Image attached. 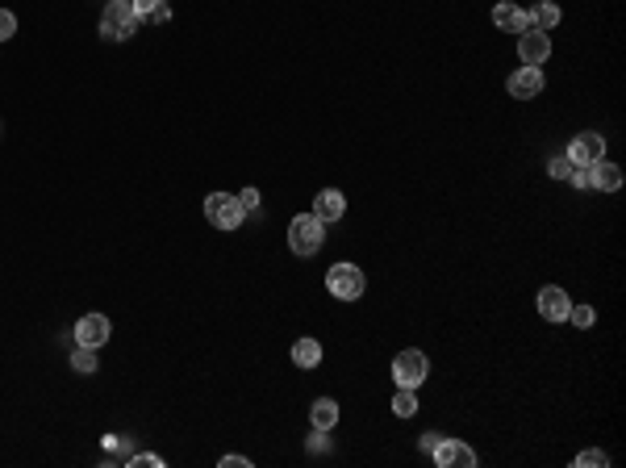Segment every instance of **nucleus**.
<instances>
[{"label":"nucleus","mask_w":626,"mask_h":468,"mask_svg":"<svg viewBox=\"0 0 626 468\" xmlns=\"http://www.w3.org/2000/svg\"><path fill=\"white\" fill-rule=\"evenodd\" d=\"M321 243H326V221H318L313 213H301V218L288 221V251L309 260V255H318Z\"/></svg>","instance_id":"f257e3e1"},{"label":"nucleus","mask_w":626,"mask_h":468,"mask_svg":"<svg viewBox=\"0 0 626 468\" xmlns=\"http://www.w3.org/2000/svg\"><path fill=\"white\" fill-rule=\"evenodd\" d=\"M138 13L129 9V0H109L104 4V13H101V38L104 42H126V38H134L138 34Z\"/></svg>","instance_id":"f03ea898"},{"label":"nucleus","mask_w":626,"mask_h":468,"mask_svg":"<svg viewBox=\"0 0 626 468\" xmlns=\"http://www.w3.org/2000/svg\"><path fill=\"white\" fill-rule=\"evenodd\" d=\"M326 288H330L334 301H359L368 293V280L359 272L355 263H330V272H326Z\"/></svg>","instance_id":"7ed1b4c3"},{"label":"nucleus","mask_w":626,"mask_h":468,"mask_svg":"<svg viewBox=\"0 0 626 468\" xmlns=\"http://www.w3.org/2000/svg\"><path fill=\"white\" fill-rule=\"evenodd\" d=\"M204 218H209V226H218V230H238L246 221V209L238 205L234 193H209L204 196Z\"/></svg>","instance_id":"20e7f679"},{"label":"nucleus","mask_w":626,"mask_h":468,"mask_svg":"<svg viewBox=\"0 0 626 468\" xmlns=\"http://www.w3.org/2000/svg\"><path fill=\"white\" fill-rule=\"evenodd\" d=\"M426 377H430V360H426V351L409 347V351H396V355H393V380H396V385L418 389Z\"/></svg>","instance_id":"39448f33"},{"label":"nucleus","mask_w":626,"mask_h":468,"mask_svg":"<svg viewBox=\"0 0 626 468\" xmlns=\"http://www.w3.org/2000/svg\"><path fill=\"white\" fill-rule=\"evenodd\" d=\"M535 305H538V318H543V322H568L572 297H568V288H560V285H543Z\"/></svg>","instance_id":"423d86ee"},{"label":"nucleus","mask_w":626,"mask_h":468,"mask_svg":"<svg viewBox=\"0 0 626 468\" xmlns=\"http://www.w3.org/2000/svg\"><path fill=\"white\" fill-rule=\"evenodd\" d=\"M109 335H113V322H109L104 313H84V318L76 322V343L79 347L101 351L104 343H109Z\"/></svg>","instance_id":"0eeeda50"},{"label":"nucleus","mask_w":626,"mask_h":468,"mask_svg":"<svg viewBox=\"0 0 626 468\" xmlns=\"http://www.w3.org/2000/svg\"><path fill=\"white\" fill-rule=\"evenodd\" d=\"M568 159H572L576 168L597 163V159H605V138H601L597 130H580L572 143H568Z\"/></svg>","instance_id":"6e6552de"},{"label":"nucleus","mask_w":626,"mask_h":468,"mask_svg":"<svg viewBox=\"0 0 626 468\" xmlns=\"http://www.w3.org/2000/svg\"><path fill=\"white\" fill-rule=\"evenodd\" d=\"M518 59H522V67H543L551 59V38L543 29H522L518 34Z\"/></svg>","instance_id":"1a4fd4ad"},{"label":"nucleus","mask_w":626,"mask_h":468,"mask_svg":"<svg viewBox=\"0 0 626 468\" xmlns=\"http://www.w3.org/2000/svg\"><path fill=\"white\" fill-rule=\"evenodd\" d=\"M505 92L513 101H535L543 92V67H518L510 79H505Z\"/></svg>","instance_id":"9d476101"},{"label":"nucleus","mask_w":626,"mask_h":468,"mask_svg":"<svg viewBox=\"0 0 626 468\" xmlns=\"http://www.w3.org/2000/svg\"><path fill=\"white\" fill-rule=\"evenodd\" d=\"M430 455H435V464H438V468H472V464H476V452H472V447H468V443H460V439H447V435L438 439V447H435Z\"/></svg>","instance_id":"9b49d317"},{"label":"nucleus","mask_w":626,"mask_h":468,"mask_svg":"<svg viewBox=\"0 0 626 468\" xmlns=\"http://www.w3.org/2000/svg\"><path fill=\"white\" fill-rule=\"evenodd\" d=\"M588 188H601V193H618L622 188V168L610 163V159H597L588 163Z\"/></svg>","instance_id":"f8f14e48"},{"label":"nucleus","mask_w":626,"mask_h":468,"mask_svg":"<svg viewBox=\"0 0 626 468\" xmlns=\"http://www.w3.org/2000/svg\"><path fill=\"white\" fill-rule=\"evenodd\" d=\"M343 213H346V196L338 193V188H321V193L313 196V218L318 221L330 226V221H338Z\"/></svg>","instance_id":"ddd939ff"},{"label":"nucleus","mask_w":626,"mask_h":468,"mask_svg":"<svg viewBox=\"0 0 626 468\" xmlns=\"http://www.w3.org/2000/svg\"><path fill=\"white\" fill-rule=\"evenodd\" d=\"M493 26H497L501 34H522L526 29V9L522 4H513V0H501V4H493Z\"/></svg>","instance_id":"4468645a"},{"label":"nucleus","mask_w":626,"mask_h":468,"mask_svg":"<svg viewBox=\"0 0 626 468\" xmlns=\"http://www.w3.org/2000/svg\"><path fill=\"white\" fill-rule=\"evenodd\" d=\"M560 4H551V0H538L535 9H526V29H543V34H547V29H555L560 26Z\"/></svg>","instance_id":"2eb2a0df"},{"label":"nucleus","mask_w":626,"mask_h":468,"mask_svg":"<svg viewBox=\"0 0 626 468\" xmlns=\"http://www.w3.org/2000/svg\"><path fill=\"white\" fill-rule=\"evenodd\" d=\"M309 422H313V430H334L338 427V402L334 397H318L309 405Z\"/></svg>","instance_id":"dca6fc26"},{"label":"nucleus","mask_w":626,"mask_h":468,"mask_svg":"<svg viewBox=\"0 0 626 468\" xmlns=\"http://www.w3.org/2000/svg\"><path fill=\"white\" fill-rule=\"evenodd\" d=\"M129 9L138 13V21H154V26L171 21V4L167 0H129Z\"/></svg>","instance_id":"f3484780"},{"label":"nucleus","mask_w":626,"mask_h":468,"mask_svg":"<svg viewBox=\"0 0 626 468\" xmlns=\"http://www.w3.org/2000/svg\"><path fill=\"white\" fill-rule=\"evenodd\" d=\"M293 364L305 368V372L321 364V343H318V338H296V343H293Z\"/></svg>","instance_id":"a211bd4d"},{"label":"nucleus","mask_w":626,"mask_h":468,"mask_svg":"<svg viewBox=\"0 0 626 468\" xmlns=\"http://www.w3.org/2000/svg\"><path fill=\"white\" fill-rule=\"evenodd\" d=\"M393 414H396V418H413V414H418V393L405 389V385H396V393H393Z\"/></svg>","instance_id":"6ab92c4d"},{"label":"nucleus","mask_w":626,"mask_h":468,"mask_svg":"<svg viewBox=\"0 0 626 468\" xmlns=\"http://www.w3.org/2000/svg\"><path fill=\"white\" fill-rule=\"evenodd\" d=\"M71 368H76L79 377L96 372V351H92V347H79V343H76V351H71Z\"/></svg>","instance_id":"aec40b11"},{"label":"nucleus","mask_w":626,"mask_h":468,"mask_svg":"<svg viewBox=\"0 0 626 468\" xmlns=\"http://www.w3.org/2000/svg\"><path fill=\"white\" fill-rule=\"evenodd\" d=\"M568 322L580 326V330H588V326L597 322V313H593V305H576V301H572V310H568Z\"/></svg>","instance_id":"412c9836"},{"label":"nucleus","mask_w":626,"mask_h":468,"mask_svg":"<svg viewBox=\"0 0 626 468\" xmlns=\"http://www.w3.org/2000/svg\"><path fill=\"white\" fill-rule=\"evenodd\" d=\"M610 464V455L601 452V447H588V452L576 455V468H605Z\"/></svg>","instance_id":"4be33fe9"},{"label":"nucleus","mask_w":626,"mask_h":468,"mask_svg":"<svg viewBox=\"0 0 626 468\" xmlns=\"http://www.w3.org/2000/svg\"><path fill=\"white\" fill-rule=\"evenodd\" d=\"M547 171L555 176V180H568V171H572V159H568V155H555V159L547 163Z\"/></svg>","instance_id":"5701e85b"},{"label":"nucleus","mask_w":626,"mask_h":468,"mask_svg":"<svg viewBox=\"0 0 626 468\" xmlns=\"http://www.w3.org/2000/svg\"><path fill=\"white\" fill-rule=\"evenodd\" d=\"M17 34V17L9 9H0V42H9Z\"/></svg>","instance_id":"b1692460"},{"label":"nucleus","mask_w":626,"mask_h":468,"mask_svg":"<svg viewBox=\"0 0 626 468\" xmlns=\"http://www.w3.org/2000/svg\"><path fill=\"white\" fill-rule=\"evenodd\" d=\"M238 205H243L246 213H259V188H243V193H238Z\"/></svg>","instance_id":"393cba45"},{"label":"nucleus","mask_w":626,"mask_h":468,"mask_svg":"<svg viewBox=\"0 0 626 468\" xmlns=\"http://www.w3.org/2000/svg\"><path fill=\"white\" fill-rule=\"evenodd\" d=\"M129 468H163V460L151 452H142V455H129Z\"/></svg>","instance_id":"a878e982"},{"label":"nucleus","mask_w":626,"mask_h":468,"mask_svg":"<svg viewBox=\"0 0 626 468\" xmlns=\"http://www.w3.org/2000/svg\"><path fill=\"white\" fill-rule=\"evenodd\" d=\"M568 180H572V188H588V168H576V163H572Z\"/></svg>","instance_id":"bb28decb"},{"label":"nucleus","mask_w":626,"mask_h":468,"mask_svg":"<svg viewBox=\"0 0 626 468\" xmlns=\"http://www.w3.org/2000/svg\"><path fill=\"white\" fill-rule=\"evenodd\" d=\"M221 468H251L246 455H221Z\"/></svg>","instance_id":"cd10ccee"},{"label":"nucleus","mask_w":626,"mask_h":468,"mask_svg":"<svg viewBox=\"0 0 626 468\" xmlns=\"http://www.w3.org/2000/svg\"><path fill=\"white\" fill-rule=\"evenodd\" d=\"M438 439H443V435H435V430H426V435H422V452H435V447H438Z\"/></svg>","instance_id":"c85d7f7f"}]
</instances>
